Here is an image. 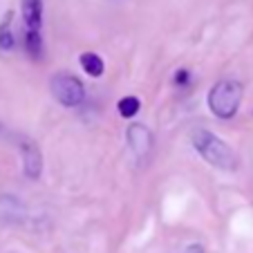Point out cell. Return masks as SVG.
Returning <instances> with one entry per match:
<instances>
[{
  "label": "cell",
  "mask_w": 253,
  "mask_h": 253,
  "mask_svg": "<svg viewBox=\"0 0 253 253\" xmlns=\"http://www.w3.org/2000/svg\"><path fill=\"white\" fill-rule=\"evenodd\" d=\"M191 141H193V148H195L211 166L222 168V170H235V168H238V157H235V153L217 134L200 128V130H193Z\"/></svg>",
  "instance_id": "1"
},
{
  "label": "cell",
  "mask_w": 253,
  "mask_h": 253,
  "mask_svg": "<svg viewBox=\"0 0 253 253\" xmlns=\"http://www.w3.org/2000/svg\"><path fill=\"white\" fill-rule=\"evenodd\" d=\"M139 112V99L137 96H126L119 101V115L121 117H134Z\"/></svg>",
  "instance_id": "10"
},
{
  "label": "cell",
  "mask_w": 253,
  "mask_h": 253,
  "mask_svg": "<svg viewBox=\"0 0 253 253\" xmlns=\"http://www.w3.org/2000/svg\"><path fill=\"white\" fill-rule=\"evenodd\" d=\"M23 159H25V175L29 179H39L41 170H43V155L41 148L34 141H23Z\"/></svg>",
  "instance_id": "5"
},
{
  "label": "cell",
  "mask_w": 253,
  "mask_h": 253,
  "mask_svg": "<svg viewBox=\"0 0 253 253\" xmlns=\"http://www.w3.org/2000/svg\"><path fill=\"white\" fill-rule=\"evenodd\" d=\"M240 101H242V85L231 79L215 83L209 92V108L220 119H231L238 112Z\"/></svg>",
  "instance_id": "2"
},
{
  "label": "cell",
  "mask_w": 253,
  "mask_h": 253,
  "mask_svg": "<svg viewBox=\"0 0 253 253\" xmlns=\"http://www.w3.org/2000/svg\"><path fill=\"white\" fill-rule=\"evenodd\" d=\"M25 47L32 54L34 58H39L43 54V39H41V32L36 29H27V36H25Z\"/></svg>",
  "instance_id": "8"
},
{
  "label": "cell",
  "mask_w": 253,
  "mask_h": 253,
  "mask_svg": "<svg viewBox=\"0 0 253 253\" xmlns=\"http://www.w3.org/2000/svg\"><path fill=\"white\" fill-rule=\"evenodd\" d=\"M14 47V34H11V11L5 16L2 25H0V49H11Z\"/></svg>",
  "instance_id": "9"
},
{
  "label": "cell",
  "mask_w": 253,
  "mask_h": 253,
  "mask_svg": "<svg viewBox=\"0 0 253 253\" xmlns=\"http://www.w3.org/2000/svg\"><path fill=\"white\" fill-rule=\"evenodd\" d=\"M52 94L58 103L67 105V108H74L83 101L85 90H83V83L72 74H56L52 79Z\"/></svg>",
  "instance_id": "3"
},
{
  "label": "cell",
  "mask_w": 253,
  "mask_h": 253,
  "mask_svg": "<svg viewBox=\"0 0 253 253\" xmlns=\"http://www.w3.org/2000/svg\"><path fill=\"white\" fill-rule=\"evenodd\" d=\"M128 143L132 148V153L139 159H143L150 153V148H153V134H150V130L143 124H132L128 128Z\"/></svg>",
  "instance_id": "4"
},
{
  "label": "cell",
  "mask_w": 253,
  "mask_h": 253,
  "mask_svg": "<svg viewBox=\"0 0 253 253\" xmlns=\"http://www.w3.org/2000/svg\"><path fill=\"white\" fill-rule=\"evenodd\" d=\"M182 253H204V247L202 244H188Z\"/></svg>",
  "instance_id": "12"
},
{
  "label": "cell",
  "mask_w": 253,
  "mask_h": 253,
  "mask_svg": "<svg viewBox=\"0 0 253 253\" xmlns=\"http://www.w3.org/2000/svg\"><path fill=\"white\" fill-rule=\"evenodd\" d=\"M81 67L90 74V77H101V74H103V61H101L94 52L81 54Z\"/></svg>",
  "instance_id": "7"
},
{
  "label": "cell",
  "mask_w": 253,
  "mask_h": 253,
  "mask_svg": "<svg viewBox=\"0 0 253 253\" xmlns=\"http://www.w3.org/2000/svg\"><path fill=\"white\" fill-rule=\"evenodd\" d=\"M175 83H177V85H186V83H188V72L186 70L177 72V74H175Z\"/></svg>",
  "instance_id": "11"
},
{
  "label": "cell",
  "mask_w": 253,
  "mask_h": 253,
  "mask_svg": "<svg viewBox=\"0 0 253 253\" xmlns=\"http://www.w3.org/2000/svg\"><path fill=\"white\" fill-rule=\"evenodd\" d=\"M23 18L27 29H41L43 23V0H23Z\"/></svg>",
  "instance_id": "6"
}]
</instances>
